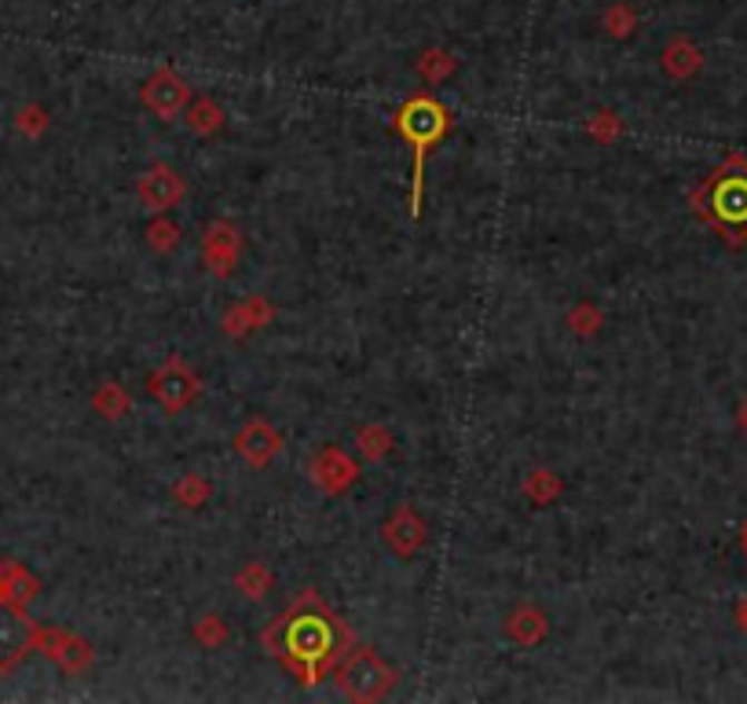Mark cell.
Segmentation results:
<instances>
[{
  "label": "cell",
  "instance_id": "1",
  "mask_svg": "<svg viewBox=\"0 0 747 704\" xmlns=\"http://www.w3.org/2000/svg\"><path fill=\"white\" fill-rule=\"evenodd\" d=\"M704 217L733 235V243H744L747 235V166L744 162H729L726 169L715 173L707 187L700 192Z\"/></svg>",
  "mask_w": 747,
  "mask_h": 704
},
{
  "label": "cell",
  "instance_id": "5",
  "mask_svg": "<svg viewBox=\"0 0 747 704\" xmlns=\"http://www.w3.org/2000/svg\"><path fill=\"white\" fill-rule=\"evenodd\" d=\"M331 627H326V620H320V616H305V620H294V627H289V638L286 646L294 657L301 661H323L326 649H331Z\"/></svg>",
  "mask_w": 747,
  "mask_h": 704
},
{
  "label": "cell",
  "instance_id": "9",
  "mask_svg": "<svg viewBox=\"0 0 747 704\" xmlns=\"http://www.w3.org/2000/svg\"><path fill=\"white\" fill-rule=\"evenodd\" d=\"M664 62H667L670 74H678V78H689L692 70H700V52H696L689 41H678V45H670V52L664 56Z\"/></svg>",
  "mask_w": 747,
  "mask_h": 704
},
{
  "label": "cell",
  "instance_id": "8",
  "mask_svg": "<svg viewBox=\"0 0 747 704\" xmlns=\"http://www.w3.org/2000/svg\"><path fill=\"white\" fill-rule=\"evenodd\" d=\"M155 393H158L161 400H166V408H184L187 400L195 397V382L187 379L184 371H176V368H173L169 374H161V379H158Z\"/></svg>",
  "mask_w": 747,
  "mask_h": 704
},
{
  "label": "cell",
  "instance_id": "10",
  "mask_svg": "<svg viewBox=\"0 0 747 704\" xmlns=\"http://www.w3.org/2000/svg\"><path fill=\"white\" fill-rule=\"evenodd\" d=\"M737 422H740V430L747 433V400H744V404H740V411H737Z\"/></svg>",
  "mask_w": 747,
  "mask_h": 704
},
{
  "label": "cell",
  "instance_id": "2",
  "mask_svg": "<svg viewBox=\"0 0 747 704\" xmlns=\"http://www.w3.org/2000/svg\"><path fill=\"white\" fill-rule=\"evenodd\" d=\"M443 129H448V115H443V107L436 104V99L417 96V99H411V104L400 110V133L414 144V155H417V162H414V192H417V180H422L425 150L440 140Z\"/></svg>",
  "mask_w": 747,
  "mask_h": 704
},
{
  "label": "cell",
  "instance_id": "12",
  "mask_svg": "<svg viewBox=\"0 0 747 704\" xmlns=\"http://www.w3.org/2000/svg\"><path fill=\"white\" fill-rule=\"evenodd\" d=\"M744 547H747V532H744Z\"/></svg>",
  "mask_w": 747,
  "mask_h": 704
},
{
  "label": "cell",
  "instance_id": "4",
  "mask_svg": "<svg viewBox=\"0 0 747 704\" xmlns=\"http://www.w3.org/2000/svg\"><path fill=\"white\" fill-rule=\"evenodd\" d=\"M389 686V672L374 653H352L348 664L341 668V690L356 701H371Z\"/></svg>",
  "mask_w": 747,
  "mask_h": 704
},
{
  "label": "cell",
  "instance_id": "6",
  "mask_svg": "<svg viewBox=\"0 0 747 704\" xmlns=\"http://www.w3.org/2000/svg\"><path fill=\"white\" fill-rule=\"evenodd\" d=\"M144 99H147V107L155 110V115H161V118H173L176 110L184 107V99H187V85L176 78V74H169V70H158L155 78L147 81V88H144Z\"/></svg>",
  "mask_w": 747,
  "mask_h": 704
},
{
  "label": "cell",
  "instance_id": "3",
  "mask_svg": "<svg viewBox=\"0 0 747 704\" xmlns=\"http://www.w3.org/2000/svg\"><path fill=\"white\" fill-rule=\"evenodd\" d=\"M37 643V627L27 609L11 598H0V672L16 668Z\"/></svg>",
  "mask_w": 747,
  "mask_h": 704
},
{
  "label": "cell",
  "instance_id": "11",
  "mask_svg": "<svg viewBox=\"0 0 747 704\" xmlns=\"http://www.w3.org/2000/svg\"><path fill=\"white\" fill-rule=\"evenodd\" d=\"M737 616H740V624H744V627H747V602H744V609H740V613H737Z\"/></svg>",
  "mask_w": 747,
  "mask_h": 704
},
{
  "label": "cell",
  "instance_id": "7",
  "mask_svg": "<svg viewBox=\"0 0 747 704\" xmlns=\"http://www.w3.org/2000/svg\"><path fill=\"white\" fill-rule=\"evenodd\" d=\"M139 192H144V198H147L150 206L166 209L169 203H176V198H180V180H176V176L166 173V169H155L144 180V187H139Z\"/></svg>",
  "mask_w": 747,
  "mask_h": 704
}]
</instances>
